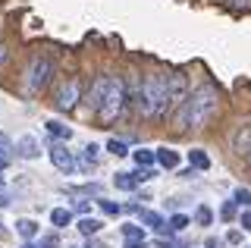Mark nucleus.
Here are the masks:
<instances>
[{
	"instance_id": "obj_1",
	"label": "nucleus",
	"mask_w": 251,
	"mask_h": 248,
	"mask_svg": "<svg viewBox=\"0 0 251 248\" xmlns=\"http://www.w3.org/2000/svg\"><path fill=\"white\" fill-rule=\"evenodd\" d=\"M220 110V91L214 85H201L192 95H185L182 110L176 113V132H188V129H204Z\"/></svg>"
},
{
	"instance_id": "obj_2",
	"label": "nucleus",
	"mask_w": 251,
	"mask_h": 248,
	"mask_svg": "<svg viewBox=\"0 0 251 248\" xmlns=\"http://www.w3.org/2000/svg\"><path fill=\"white\" fill-rule=\"evenodd\" d=\"M163 98H167V75L163 73H151L145 82H138L135 91V107L145 120H163Z\"/></svg>"
},
{
	"instance_id": "obj_3",
	"label": "nucleus",
	"mask_w": 251,
	"mask_h": 248,
	"mask_svg": "<svg viewBox=\"0 0 251 248\" xmlns=\"http://www.w3.org/2000/svg\"><path fill=\"white\" fill-rule=\"evenodd\" d=\"M126 104H129V95H126V82L120 79V75H110V85L104 91V100H100L98 107V120L104 123V126H110V123H116L120 116L126 113Z\"/></svg>"
},
{
	"instance_id": "obj_4",
	"label": "nucleus",
	"mask_w": 251,
	"mask_h": 248,
	"mask_svg": "<svg viewBox=\"0 0 251 248\" xmlns=\"http://www.w3.org/2000/svg\"><path fill=\"white\" fill-rule=\"evenodd\" d=\"M53 75V60L44 57V53H35L28 60V69H25V91L28 95H38Z\"/></svg>"
},
{
	"instance_id": "obj_5",
	"label": "nucleus",
	"mask_w": 251,
	"mask_h": 248,
	"mask_svg": "<svg viewBox=\"0 0 251 248\" xmlns=\"http://www.w3.org/2000/svg\"><path fill=\"white\" fill-rule=\"evenodd\" d=\"M185 95H188V79L182 73H170L167 75V98H163V113L160 116H167V113L176 110V107L185 100Z\"/></svg>"
},
{
	"instance_id": "obj_6",
	"label": "nucleus",
	"mask_w": 251,
	"mask_h": 248,
	"mask_svg": "<svg viewBox=\"0 0 251 248\" xmlns=\"http://www.w3.org/2000/svg\"><path fill=\"white\" fill-rule=\"evenodd\" d=\"M75 104H78V82L69 79L66 85L57 88V95H53V107H57L60 113H66V110H73Z\"/></svg>"
},
{
	"instance_id": "obj_7",
	"label": "nucleus",
	"mask_w": 251,
	"mask_h": 248,
	"mask_svg": "<svg viewBox=\"0 0 251 248\" xmlns=\"http://www.w3.org/2000/svg\"><path fill=\"white\" fill-rule=\"evenodd\" d=\"M50 164L57 167L63 176H73L78 170V160L73 157V151H66L63 145H50Z\"/></svg>"
},
{
	"instance_id": "obj_8",
	"label": "nucleus",
	"mask_w": 251,
	"mask_h": 248,
	"mask_svg": "<svg viewBox=\"0 0 251 248\" xmlns=\"http://www.w3.org/2000/svg\"><path fill=\"white\" fill-rule=\"evenodd\" d=\"M13 151L19 154L22 160H35L38 154H41V142H38L35 135H22V138H16V145H13Z\"/></svg>"
},
{
	"instance_id": "obj_9",
	"label": "nucleus",
	"mask_w": 251,
	"mask_h": 248,
	"mask_svg": "<svg viewBox=\"0 0 251 248\" xmlns=\"http://www.w3.org/2000/svg\"><path fill=\"white\" fill-rule=\"evenodd\" d=\"M107 85H110V75H98V79H94V85L88 88V95H85V104L91 107V113H98L100 100H104V91H107Z\"/></svg>"
},
{
	"instance_id": "obj_10",
	"label": "nucleus",
	"mask_w": 251,
	"mask_h": 248,
	"mask_svg": "<svg viewBox=\"0 0 251 248\" xmlns=\"http://www.w3.org/2000/svg\"><path fill=\"white\" fill-rule=\"evenodd\" d=\"M232 154H239V157H245V154L251 151V123H248V126H239V129H235V132H232Z\"/></svg>"
},
{
	"instance_id": "obj_11",
	"label": "nucleus",
	"mask_w": 251,
	"mask_h": 248,
	"mask_svg": "<svg viewBox=\"0 0 251 248\" xmlns=\"http://www.w3.org/2000/svg\"><path fill=\"white\" fill-rule=\"evenodd\" d=\"M123 239H126V248H145L148 239H145V229L138 223H126L123 226Z\"/></svg>"
},
{
	"instance_id": "obj_12",
	"label": "nucleus",
	"mask_w": 251,
	"mask_h": 248,
	"mask_svg": "<svg viewBox=\"0 0 251 248\" xmlns=\"http://www.w3.org/2000/svg\"><path fill=\"white\" fill-rule=\"evenodd\" d=\"M138 217H141V226L157 229V232H167V220H163L157 211H138Z\"/></svg>"
},
{
	"instance_id": "obj_13",
	"label": "nucleus",
	"mask_w": 251,
	"mask_h": 248,
	"mask_svg": "<svg viewBox=\"0 0 251 248\" xmlns=\"http://www.w3.org/2000/svg\"><path fill=\"white\" fill-rule=\"evenodd\" d=\"M154 164H160L163 170H176L179 167V154L170 151V148H157L154 151Z\"/></svg>"
},
{
	"instance_id": "obj_14",
	"label": "nucleus",
	"mask_w": 251,
	"mask_h": 248,
	"mask_svg": "<svg viewBox=\"0 0 251 248\" xmlns=\"http://www.w3.org/2000/svg\"><path fill=\"white\" fill-rule=\"evenodd\" d=\"M50 223L57 229H66L69 223H73V211H69V207H53V211H50Z\"/></svg>"
},
{
	"instance_id": "obj_15",
	"label": "nucleus",
	"mask_w": 251,
	"mask_h": 248,
	"mask_svg": "<svg viewBox=\"0 0 251 248\" xmlns=\"http://www.w3.org/2000/svg\"><path fill=\"white\" fill-rule=\"evenodd\" d=\"M104 229V223L98 220V217H82V220H78V232H82V236H94V232H100Z\"/></svg>"
},
{
	"instance_id": "obj_16",
	"label": "nucleus",
	"mask_w": 251,
	"mask_h": 248,
	"mask_svg": "<svg viewBox=\"0 0 251 248\" xmlns=\"http://www.w3.org/2000/svg\"><path fill=\"white\" fill-rule=\"evenodd\" d=\"M188 164H192V170H207L210 167V157L201 148H192V151H188Z\"/></svg>"
},
{
	"instance_id": "obj_17",
	"label": "nucleus",
	"mask_w": 251,
	"mask_h": 248,
	"mask_svg": "<svg viewBox=\"0 0 251 248\" xmlns=\"http://www.w3.org/2000/svg\"><path fill=\"white\" fill-rule=\"evenodd\" d=\"M44 126H47V132H50L53 138H66V142L73 138V129H69V126H63V123H57V120H47Z\"/></svg>"
},
{
	"instance_id": "obj_18",
	"label": "nucleus",
	"mask_w": 251,
	"mask_h": 248,
	"mask_svg": "<svg viewBox=\"0 0 251 248\" xmlns=\"http://www.w3.org/2000/svg\"><path fill=\"white\" fill-rule=\"evenodd\" d=\"M16 232H19L22 239H35L38 236V223L28 220V217H25V220H16Z\"/></svg>"
},
{
	"instance_id": "obj_19",
	"label": "nucleus",
	"mask_w": 251,
	"mask_h": 248,
	"mask_svg": "<svg viewBox=\"0 0 251 248\" xmlns=\"http://www.w3.org/2000/svg\"><path fill=\"white\" fill-rule=\"evenodd\" d=\"M113 185H116V189H123V192H132V189H135V176H132V173H116L113 176Z\"/></svg>"
},
{
	"instance_id": "obj_20",
	"label": "nucleus",
	"mask_w": 251,
	"mask_h": 248,
	"mask_svg": "<svg viewBox=\"0 0 251 248\" xmlns=\"http://www.w3.org/2000/svg\"><path fill=\"white\" fill-rule=\"evenodd\" d=\"M132 157H135V164L145 167V170L154 167V151H145V148H141V151H132Z\"/></svg>"
},
{
	"instance_id": "obj_21",
	"label": "nucleus",
	"mask_w": 251,
	"mask_h": 248,
	"mask_svg": "<svg viewBox=\"0 0 251 248\" xmlns=\"http://www.w3.org/2000/svg\"><path fill=\"white\" fill-rule=\"evenodd\" d=\"M188 223H192V220H188L185 214H173L170 220H167V229H173V232H182V229L188 226Z\"/></svg>"
},
{
	"instance_id": "obj_22",
	"label": "nucleus",
	"mask_w": 251,
	"mask_h": 248,
	"mask_svg": "<svg viewBox=\"0 0 251 248\" xmlns=\"http://www.w3.org/2000/svg\"><path fill=\"white\" fill-rule=\"evenodd\" d=\"M195 220H198L201 226H210V223H214V211H210L207 204H201L198 211H195Z\"/></svg>"
},
{
	"instance_id": "obj_23",
	"label": "nucleus",
	"mask_w": 251,
	"mask_h": 248,
	"mask_svg": "<svg viewBox=\"0 0 251 248\" xmlns=\"http://www.w3.org/2000/svg\"><path fill=\"white\" fill-rule=\"evenodd\" d=\"M98 207H100L104 214H110V217L123 214V204H116V201H107V198H100V201H98Z\"/></svg>"
},
{
	"instance_id": "obj_24",
	"label": "nucleus",
	"mask_w": 251,
	"mask_h": 248,
	"mask_svg": "<svg viewBox=\"0 0 251 248\" xmlns=\"http://www.w3.org/2000/svg\"><path fill=\"white\" fill-rule=\"evenodd\" d=\"M107 151H110V154H116V157H126V154H129L126 142H116V138H110V142H107Z\"/></svg>"
},
{
	"instance_id": "obj_25",
	"label": "nucleus",
	"mask_w": 251,
	"mask_h": 248,
	"mask_svg": "<svg viewBox=\"0 0 251 248\" xmlns=\"http://www.w3.org/2000/svg\"><path fill=\"white\" fill-rule=\"evenodd\" d=\"M232 201H235V204L251 207V189H242V185H239V189H235V195H232Z\"/></svg>"
},
{
	"instance_id": "obj_26",
	"label": "nucleus",
	"mask_w": 251,
	"mask_h": 248,
	"mask_svg": "<svg viewBox=\"0 0 251 248\" xmlns=\"http://www.w3.org/2000/svg\"><path fill=\"white\" fill-rule=\"evenodd\" d=\"M82 157H85V164H91V167H94V164H98V160H100V148H98V145H88Z\"/></svg>"
},
{
	"instance_id": "obj_27",
	"label": "nucleus",
	"mask_w": 251,
	"mask_h": 248,
	"mask_svg": "<svg viewBox=\"0 0 251 248\" xmlns=\"http://www.w3.org/2000/svg\"><path fill=\"white\" fill-rule=\"evenodd\" d=\"M235 207H239V204H235V201H226V204L220 207V217H223L226 223H229V220H235Z\"/></svg>"
},
{
	"instance_id": "obj_28",
	"label": "nucleus",
	"mask_w": 251,
	"mask_h": 248,
	"mask_svg": "<svg viewBox=\"0 0 251 248\" xmlns=\"http://www.w3.org/2000/svg\"><path fill=\"white\" fill-rule=\"evenodd\" d=\"M10 151H13V142H10V135H3V132H0V157H6Z\"/></svg>"
},
{
	"instance_id": "obj_29",
	"label": "nucleus",
	"mask_w": 251,
	"mask_h": 248,
	"mask_svg": "<svg viewBox=\"0 0 251 248\" xmlns=\"http://www.w3.org/2000/svg\"><path fill=\"white\" fill-rule=\"evenodd\" d=\"M6 60H10V48H6V44L0 41V69L6 66Z\"/></svg>"
},
{
	"instance_id": "obj_30",
	"label": "nucleus",
	"mask_w": 251,
	"mask_h": 248,
	"mask_svg": "<svg viewBox=\"0 0 251 248\" xmlns=\"http://www.w3.org/2000/svg\"><path fill=\"white\" fill-rule=\"evenodd\" d=\"M226 242L239 245V242H242V232H239V229H229V236H226Z\"/></svg>"
},
{
	"instance_id": "obj_31",
	"label": "nucleus",
	"mask_w": 251,
	"mask_h": 248,
	"mask_svg": "<svg viewBox=\"0 0 251 248\" xmlns=\"http://www.w3.org/2000/svg\"><path fill=\"white\" fill-rule=\"evenodd\" d=\"M242 229L251 232V211H248V214H242Z\"/></svg>"
},
{
	"instance_id": "obj_32",
	"label": "nucleus",
	"mask_w": 251,
	"mask_h": 248,
	"mask_svg": "<svg viewBox=\"0 0 251 248\" xmlns=\"http://www.w3.org/2000/svg\"><path fill=\"white\" fill-rule=\"evenodd\" d=\"M10 204V195H6V192H0V207H6Z\"/></svg>"
},
{
	"instance_id": "obj_33",
	"label": "nucleus",
	"mask_w": 251,
	"mask_h": 248,
	"mask_svg": "<svg viewBox=\"0 0 251 248\" xmlns=\"http://www.w3.org/2000/svg\"><path fill=\"white\" fill-rule=\"evenodd\" d=\"M204 245H207V248H220V242H217V239H207Z\"/></svg>"
},
{
	"instance_id": "obj_34",
	"label": "nucleus",
	"mask_w": 251,
	"mask_h": 248,
	"mask_svg": "<svg viewBox=\"0 0 251 248\" xmlns=\"http://www.w3.org/2000/svg\"><path fill=\"white\" fill-rule=\"evenodd\" d=\"M22 248H38V245H31V242H25V245H22Z\"/></svg>"
},
{
	"instance_id": "obj_35",
	"label": "nucleus",
	"mask_w": 251,
	"mask_h": 248,
	"mask_svg": "<svg viewBox=\"0 0 251 248\" xmlns=\"http://www.w3.org/2000/svg\"><path fill=\"white\" fill-rule=\"evenodd\" d=\"M245 157H248V167H251V151H248V154H245Z\"/></svg>"
},
{
	"instance_id": "obj_36",
	"label": "nucleus",
	"mask_w": 251,
	"mask_h": 248,
	"mask_svg": "<svg viewBox=\"0 0 251 248\" xmlns=\"http://www.w3.org/2000/svg\"><path fill=\"white\" fill-rule=\"evenodd\" d=\"M3 232H6V229H3V223H0V236H3Z\"/></svg>"
}]
</instances>
